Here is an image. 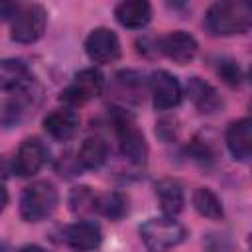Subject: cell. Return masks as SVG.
I'll use <instances>...</instances> for the list:
<instances>
[{"mask_svg":"<svg viewBox=\"0 0 252 252\" xmlns=\"http://www.w3.org/2000/svg\"><path fill=\"white\" fill-rule=\"evenodd\" d=\"M205 28L211 35L244 33L252 26V6L242 0H220L205 12Z\"/></svg>","mask_w":252,"mask_h":252,"instance_id":"1","label":"cell"},{"mask_svg":"<svg viewBox=\"0 0 252 252\" xmlns=\"http://www.w3.org/2000/svg\"><path fill=\"white\" fill-rule=\"evenodd\" d=\"M138 232L144 246L150 252H167L169 248L179 246L187 236L185 226L179 220H175V217H165V215L148 219L138 228Z\"/></svg>","mask_w":252,"mask_h":252,"instance_id":"2","label":"cell"},{"mask_svg":"<svg viewBox=\"0 0 252 252\" xmlns=\"http://www.w3.org/2000/svg\"><path fill=\"white\" fill-rule=\"evenodd\" d=\"M112 124L122 156L134 165H144L148 159V142L144 138V132L138 128L134 116L122 108H114Z\"/></svg>","mask_w":252,"mask_h":252,"instance_id":"3","label":"cell"},{"mask_svg":"<svg viewBox=\"0 0 252 252\" xmlns=\"http://www.w3.org/2000/svg\"><path fill=\"white\" fill-rule=\"evenodd\" d=\"M59 203V193L49 181H33L20 197V215L26 222H39L53 215Z\"/></svg>","mask_w":252,"mask_h":252,"instance_id":"4","label":"cell"},{"mask_svg":"<svg viewBox=\"0 0 252 252\" xmlns=\"http://www.w3.org/2000/svg\"><path fill=\"white\" fill-rule=\"evenodd\" d=\"M47 26V12L39 4H18L10 18V37L18 43L37 41Z\"/></svg>","mask_w":252,"mask_h":252,"instance_id":"5","label":"cell"},{"mask_svg":"<svg viewBox=\"0 0 252 252\" xmlns=\"http://www.w3.org/2000/svg\"><path fill=\"white\" fill-rule=\"evenodd\" d=\"M102 87H104V77L98 69L94 67H87L83 71H79L73 81L61 91L59 98L69 106H81L85 102H89L91 98L98 96L102 93Z\"/></svg>","mask_w":252,"mask_h":252,"instance_id":"6","label":"cell"},{"mask_svg":"<svg viewBox=\"0 0 252 252\" xmlns=\"http://www.w3.org/2000/svg\"><path fill=\"white\" fill-rule=\"evenodd\" d=\"M85 51H87V55L93 63L108 65V63H114L120 57L122 47H120L118 35L112 30L94 28L85 39Z\"/></svg>","mask_w":252,"mask_h":252,"instance_id":"7","label":"cell"},{"mask_svg":"<svg viewBox=\"0 0 252 252\" xmlns=\"http://www.w3.org/2000/svg\"><path fill=\"white\" fill-rule=\"evenodd\" d=\"M49 159V150L39 138H26L12 161V171L20 177L35 175Z\"/></svg>","mask_w":252,"mask_h":252,"instance_id":"8","label":"cell"},{"mask_svg":"<svg viewBox=\"0 0 252 252\" xmlns=\"http://www.w3.org/2000/svg\"><path fill=\"white\" fill-rule=\"evenodd\" d=\"M150 93H152V102L158 110H169L173 106H177L181 102L183 96V89L179 85V81L163 69H158L150 75Z\"/></svg>","mask_w":252,"mask_h":252,"instance_id":"9","label":"cell"},{"mask_svg":"<svg viewBox=\"0 0 252 252\" xmlns=\"http://www.w3.org/2000/svg\"><path fill=\"white\" fill-rule=\"evenodd\" d=\"M197 49H199L197 39L183 30L169 32V33L161 35L156 43V51H159L161 55H165L167 59H171L177 65L189 63L197 55Z\"/></svg>","mask_w":252,"mask_h":252,"instance_id":"10","label":"cell"},{"mask_svg":"<svg viewBox=\"0 0 252 252\" xmlns=\"http://www.w3.org/2000/svg\"><path fill=\"white\" fill-rule=\"evenodd\" d=\"M61 238L67 248L75 252H89L98 248V244L102 242V230L93 220H77L63 228Z\"/></svg>","mask_w":252,"mask_h":252,"instance_id":"11","label":"cell"},{"mask_svg":"<svg viewBox=\"0 0 252 252\" xmlns=\"http://www.w3.org/2000/svg\"><path fill=\"white\" fill-rule=\"evenodd\" d=\"M79 114L65 106V108H55L51 110L45 118H43V130L59 142H67L71 140L77 132H79Z\"/></svg>","mask_w":252,"mask_h":252,"instance_id":"12","label":"cell"},{"mask_svg":"<svg viewBox=\"0 0 252 252\" xmlns=\"http://www.w3.org/2000/svg\"><path fill=\"white\" fill-rule=\"evenodd\" d=\"M224 142L228 152L238 161H248L252 154V122L250 118H240L228 124Z\"/></svg>","mask_w":252,"mask_h":252,"instance_id":"13","label":"cell"},{"mask_svg":"<svg viewBox=\"0 0 252 252\" xmlns=\"http://www.w3.org/2000/svg\"><path fill=\"white\" fill-rule=\"evenodd\" d=\"M185 91H187L191 102L195 104V108L203 114H215L222 108V98H220L219 91L211 83H207L199 77H191L185 85Z\"/></svg>","mask_w":252,"mask_h":252,"instance_id":"14","label":"cell"},{"mask_svg":"<svg viewBox=\"0 0 252 252\" xmlns=\"http://www.w3.org/2000/svg\"><path fill=\"white\" fill-rule=\"evenodd\" d=\"M114 18L128 30H142L152 20V6L146 0H124L114 8Z\"/></svg>","mask_w":252,"mask_h":252,"instance_id":"15","label":"cell"},{"mask_svg":"<svg viewBox=\"0 0 252 252\" xmlns=\"http://www.w3.org/2000/svg\"><path fill=\"white\" fill-rule=\"evenodd\" d=\"M33 85L30 67L22 59H2L0 61V89L22 91Z\"/></svg>","mask_w":252,"mask_h":252,"instance_id":"16","label":"cell"},{"mask_svg":"<svg viewBox=\"0 0 252 252\" xmlns=\"http://www.w3.org/2000/svg\"><path fill=\"white\" fill-rule=\"evenodd\" d=\"M156 197L159 201L161 213L165 217H175L183 211L185 205V195L181 185L175 179H161L156 183Z\"/></svg>","mask_w":252,"mask_h":252,"instance_id":"17","label":"cell"},{"mask_svg":"<svg viewBox=\"0 0 252 252\" xmlns=\"http://www.w3.org/2000/svg\"><path fill=\"white\" fill-rule=\"evenodd\" d=\"M30 87L28 89H22V91H16L0 108V124L4 128H12L16 124H20L30 108Z\"/></svg>","mask_w":252,"mask_h":252,"instance_id":"18","label":"cell"},{"mask_svg":"<svg viewBox=\"0 0 252 252\" xmlns=\"http://www.w3.org/2000/svg\"><path fill=\"white\" fill-rule=\"evenodd\" d=\"M108 159V144L100 136H91L81 144V150L77 154V161L85 169H98Z\"/></svg>","mask_w":252,"mask_h":252,"instance_id":"19","label":"cell"},{"mask_svg":"<svg viewBox=\"0 0 252 252\" xmlns=\"http://www.w3.org/2000/svg\"><path fill=\"white\" fill-rule=\"evenodd\" d=\"M191 203L195 207V211L205 217V219H211V220H220L224 217V209H222V203L220 199L217 197V193H213L209 187H199L193 191V197H191Z\"/></svg>","mask_w":252,"mask_h":252,"instance_id":"20","label":"cell"},{"mask_svg":"<svg viewBox=\"0 0 252 252\" xmlns=\"http://www.w3.org/2000/svg\"><path fill=\"white\" fill-rule=\"evenodd\" d=\"M94 211L100 213L102 217L110 219V220H120L128 213V197L124 193H118V191L96 195Z\"/></svg>","mask_w":252,"mask_h":252,"instance_id":"21","label":"cell"},{"mask_svg":"<svg viewBox=\"0 0 252 252\" xmlns=\"http://www.w3.org/2000/svg\"><path fill=\"white\" fill-rule=\"evenodd\" d=\"M96 195L91 191V187H75L69 195V205L73 213H87L94 211Z\"/></svg>","mask_w":252,"mask_h":252,"instance_id":"22","label":"cell"},{"mask_svg":"<svg viewBox=\"0 0 252 252\" xmlns=\"http://www.w3.org/2000/svg\"><path fill=\"white\" fill-rule=\"evenodd\" d=\"M217 73L230 87H238L242 83V71H240L238 63L232 59H220L217 65Z\"/></svg>","mask_w":252,"mask_h":252,"instance_id":"23","label":"cell"},{"mask_svg":"<svg viewBox=\"0 0 252 252\" xmlns=\"http://www.w3.org/2000/svg\"><path fill=\"white\" fill-rule=\"evenodd\" d=\"M18 4L16 2H6V0H0V20H10L16 12Z\"/></svg>","mask_w":252,"mask_h":252,"instance_id":"24","label":"cell"},{"mask_svg":"<svg viewBox=\"0 0 252 252\" xmlns=\"http://www.w3.org/2000/svg\"><path fill=\"white\" fill-rule=\"evenodd\" d=\"M20 252H49V250L43 248V246H39V244H28V246H24Z\"/></svg>","mask_w":252,"mask_h":252,"instance_id":"25","label":"cell"},{"mask_svg":"<svg viewBox=\"0 0 252 252\" xmlns=\"http://www.w3.org/2000/svg\"><path fill=\"white\" fill-rule=\"evenodd\" d=\"M6 205H8V191L0 185V213L6 209Z\"/></svg>","mask_w":252,"mask_h":252,"instance_id":"26","label":"cell"}]
</instances>
